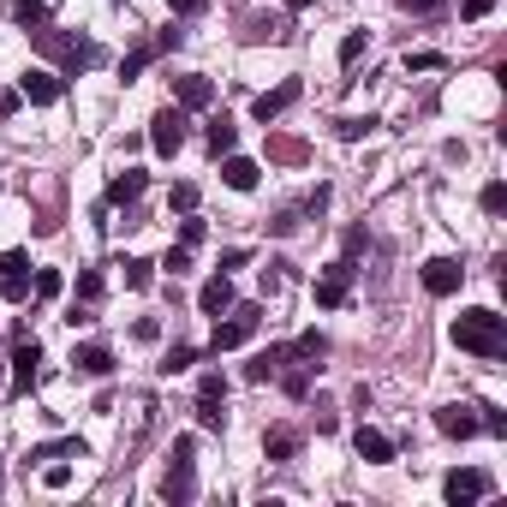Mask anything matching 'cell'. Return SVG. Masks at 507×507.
Returning a JSON list of instances; mask_svg holds the SVG:
<instances>
[{
	"instance_id": "obj_27",
	"label": "cell",
	"mask_w": 507,
	"mask_h": 507,
	"mask_svg": "<svg viewBox=\"0 0 507 507\" xmlns=\"http://www.w3.org/2000/svg\"><path fill=\"white\" fill-rule=\"evenodd\" d=\"M192 364H197V347H174L161 358V376H179V371H192Z\"/></svg>"
},
{
	"instance_id": "obj_49",
	"label": "cell",
	"mask_w": 507,
	"mask_h": 507,
	"mask_svg": "<svg viewBox=\"0 0 507 507\" xmlns=\"http://www.w3.org/2000/svg\"><path fill=\"white\" fill-rule=\"evenodd\" d=\"M0 371H6V358H0Z\"/></svg>"
},
{
	"instance_id": "obj_36",
	"label": "cell",
	"mask_w": 507,
	"mask_h": 507,
	"mask_svg": "<svg viewBox=\"0 0 507 507\" xmlns=\"http://www.w3.org/2000/svg\"><path fill=\"white\" fill-rule=\"evenodd\" d=\"M489 12H495V0H460V19H466V24L489 19Z\"/></svg>"
},
{
	"instance_id": "obj_46",
	"label": "cell",
	"mask_w": 507,
	"mask_h": 507,
	"mask_svg": "<svg viewBox=\"0 0 507 507\" xmlns=\"http://www.w3.org/2000/svg\"><path fill=\"white\" fill-rule=\"evenodd\" d=\"M305 209H311V215H323V209H329V185H316V192L305 197Z\"/></svg>"
},
{
	"instance_id": "obj_28",
	"label": "cell",
	"mask_w": 507,
	"mask_h": 507,
	"mask_svg": "<svg viewBox=\"0 0 507 507\" xmlns=\"http://www.w3.org/2000/svg\"><path fill=\"white\" fill-rule=\"evenodd\" d=\"M168 209H179V215H192V209H197V185H192V179H179L174 192H168Z\"/></svg>"
},
{
	"instance_id": "obj_14",
	"label": "cell",
	"mask_w": 507,
	"mask_h": 507,
	"mask_svg": "<svg viewBox=\"0 0 507 507\" xmlns=\"http://www.w3.org/2000/svg\"><path fill=\"white\" fill-rule=\"evenodd\" d=\"M143 185H150V179H143V168H126V174H114V179H108V203H102V209L137 203V197H143Z\"/></svg>"
},
{
	"instance_id": "obj_7",
	"label": "cell",
	"mask_w": 507,
	"mask_h": 507,
	"mask_svg": "<svg viewBox=\"0 0 507 507\" xmlns=\"http://www.w3.org/2000/svg\"><path fill=\"white\" fill-rule=\"evenodd\" d=\"M19 96L30 102V108H54V102L66 96V78H60V72H48V66H30V72L19 78Z\"/></svg>"
},
{
	"instance_id": "obj_24",
	"label": "cell",
	"mask_w": 507,
	"mask_h": 507,
	"mask_svg": "<svg viewBox=\"0 0 507 507\" xmlns=\"http://www.w3.org/2000/svg\"><path fill=\"white\" fill-rule=\"evenodd\" d=\"M119 269H126V287H132V293H143V287L156 281V263H143V257H126Z\"/></svg>"
},
{
	"instance_id": "obj_43",
	"label": "cell",
	"mask_w": 507,
	"mask_h": 507,
	"mask_svg": "<svg viewBox=\"0 0 507 507\" xmlns=\"http://www.w3.org/2000/svg\"><path fill=\"white\" fill-rule=\"evenodd\" d=\"M12 269H30V257L24 251H0V274H12Z\"/></svg>"
},
{
	"instance_id": "obj_18",
	"label": "cell",
	"mask_w": 507,
	"mask_h": 507,
	"mask_svg": "<svg viewBox=\"0 0 507 507\" xmlns=\"http://www.w3.org/2000/svg\"><path fill=\"white\" fill-rule=\"evenodd\" d=\"M257 174H263V168H257L251 156H227L221 161V179H227L233 192H257Z\"/></svg>"
},
{
	"instance_id": "obj_20",
	"label": "cell",
	"mask_w": 507,
	"mask_h": 507,
	"mask_svg": "<svg viewBox=\"0 0 507 507\" xmlns=\"http://www.w3.org/2000/svg\"><path fill=\"white\" fill-rule=\"evenodd\" d=\"M72 364H78L84 376H108V371H114V352L102 347V340H90V347H78V352H72Z\"/></svg>"
},
{
	"instance_id": "obj_15",
	"label": "cell",
	"mask_w": 507,
	"mask_h": 507,
	"mask_svg": "<svg viewBox=\"0 0 507 507\" xmlns=\"http://www.w3.org/2000/svg\"><path fill=\"white\" fill-rule=\"evenodd\" d=\"M436 429H442V436H454V442L478 436V406H442V412H436Z\"/></svg>"
},
{
	"instance_id": "obj_12",
	"label": "cell",
	"mask_w": 507,
	"mask_h": 507,
	"mask_svg": "<svg viewBox=\"0 0 507 507\" xmlns=\"http://www.w3.org/2000/svg\"><path fill=\"white\" fill-rule=\"evenodd\" d=\"M197 311H203V316H221V311H233V281H227V269L203 281V293H197Z\"/></svg>"
},
{
	"instance_id": "obj_4",
	"label": "cell",
	"mask_w": 507,
	"mask_h": 507,
	"mask_svg": "<svg viewBox=\"0 0 507 507\" xmlns=\"http://www.w3.org/2000/svg\"><path fill=\"white\" fill-rule=\"evenodd\" d=\"M185 126H192V119H185V108H161L156 119H150V143H156V156H179V150H185Z\"/></svg>"
},
{
	"instance_id": "obj_25",
	"label": "cell",
	"mask_w": 507,
	"mask_h": 507,
	"mask_svg": "<svg viewBox=\"0 0 507 507\" xmlns=\"http://www.w3.org/2000/svg\"><path fill=\"white\" fill-rule=\"evenodd\" d=\"M0 298H6V305H24V298H30V274H24V269L0 274Z\"/></svg>"
},
{
	"instance_id": "obj_10",
	"label": "cell",
	"mask_w": 507,
	"mask_h": 507,
	"mask_svg": "<svg viewBox=\"0 0 507 507\" xmlns=\"http://www.w3.org/2000/svg\"><path fill=\"white\" fill-rule=\"evenodd\" d=\"M293 102H298V78H287V84H274V90H263V96L251 102V114L269 126V119H281L287 108H293Z\"/></svg>"
},
{
	"instance_id": "obj_11",
	"label": "cell",
	"mask_w": 507,
	"mask_h": 507,
	"mask_svg": "<svg viewBox=\"0 0 507 507\" xmlns=\"http://www.w3.org/2000/svg\"><path fill=\"white\" fill-rule=\"evenodd\" d=\"M174 102L185 108V114H197V108H209L215 102V84L203 78V72H185V78H174Z\"/></svg>"
},
{
	"instance_id": "obj_13",
	"label": "cell",
	"mask_w": 507,
	"mask_h": 507,
	"mask_svg": "<svg viewBox=\"0 0 507 507\" xmlns=\"http://www.w3.org/2000/svg\"><path fill=\"white\" fill-rule=\"evenodd\" d=\"M352 448H358V460H364V466H388V460H394V442L382 436V429H371V424H358Z\"/></svg>"
},
{
	"instance_id": "obj_39",
	"label": "cell",
	"mask_w": 507,
	"mask_h": 507,
	"mask_svg": "<svg viewBox=\"0 0 507 507\" xmlns=\"http://www.w3.org/2000/svg\"><path fill=\"white\" fill-rule=\"evenodd\" d=\"M358 54H364V30H352V37L340 42V66H352V60H358Z\"/></svg>"
},
{
	"instance_id": "obj_22",
	"label": "cell",
	"mask_w": 507,
	"mask_h": 507,
	"mask_svg": "<svg viewBox=\"0 0 507 507\" xmlns=\"http://www.w3.org/2000/svg\"><path fill=\"white\" fill-rule=\"evenodd\" d=\"M197 424H203V429H221V424H227V400H215V394H197Z\"/></svg>"
},
{
	"instance_id": "obj_3",
	"label": "cell",
	"mask_w": 507,
	"mask_h": 507,
	"mask_svg": "<svg viewBox=\"0 0 507 507\" xmlns=\"http://www.w3.org/2000/svg\"><path fill=\"white\" fill-rule=\"evenodd\" d=\"M257 323H263V311H257V305H233V316H227V323H221V316H215L209 352H215V358H221V352L245 347V340H251V334H257Z\"/></svg>"
},
{
	"instance_id": "obj_44",
	"label": "cell",
	"mask_w": 507,
	"mask_h": 507,
	"mask_svg": "<svg viewBox=\"0 0 507 507\" xmlns=\"http://www.w3.org/2000/svg\"><path fill=\"white\" fill-rule=\"evenodd\" d=\"M197 394H215V400H227V382H221V376L209 371V376H203V382H197Z\"/></svg>"
},
{
	"instance_id": "obj_26",
	"label": "cell",
	"mask_w": 507,
	"mask_h": 507,
	"mask_svg": "<svg viewBox=\"0 0 507 507\" xmlns=\"http://www.w3.org/2000/svg\"><path fill=\"white\" fill-rule=\"evenodd\" d=\"M274 376H281V388L293 394V400H305V394H311V364H298V371H287V364H281Z\"/></svg>"
},
{
	"instance_id": "obj_5",
	"label": "cell",
	"mask_w": 507,
	"mask_h": 507,
	"mask_svg": "<svg viewBox=\"0 0 507 507\" xmlns=\"http://www.w3.org/2000/svg\"><path fill=\"white\" fill-rule=\"evenodd\" d=\"M192 454H197V442H192V436H179V442H174V466H168V484H161V495H168V502H192V495H197V484H192Z\"/></svg>"
},
{
	"instance_id": "obj_19",
	"label": "cell",
	"mask_w": 507,
	"mask_h": 507,
	"mask_svg": "<svg viewBox=\"0 0 507 507\" xmlns=\"http://www.w3.org/2000/svg\"><path fill=\"white\" fill-rule=\"evenodd\" d=\"M203 143H209V156H233V143H239V126L227 114H215L209 119V132H203Z\"/></svg>"
},
{
	"instance_id": "obj_38",
	"label": "cell",
	"mask_w": 507,
	"mask_h": 507,
	"mask_svg": "<svg viewBox=\"0 0 507 507\" xmlns=\"http://www.w3.org/2000/svg\"><path fill=\"white\" fill-rule=\"evenodd\" d=\"M281 287H287V263H269L263 269V293H281Z\"/></svg>"
},
{
	"instance_id": "obj_23",
	"label": "cell",
	"mask_w": 507,
	"mask_h": 507,
	"mask_svg": "<svg viewBox=\"0 0 507 507\" xmlns=\"http://www.w3.org/2000/svg\"><path fill=\"white\" fill-rule=\"evenodd\" d=\"M263 454H269V460H293L298 436H293V429H269V436H263Z\"/></svg>"
},
{
	"instance_id": "obj_17",
	"label": "cell",
	"mask_w": 507,
	"mask_h": 507,
	"mask_svg": "<svg viewBox=\"0 0 507 507\" xmlns=\"http://www.w3.org/2000/svg\"><path fill=\"white\" fill-rule=\"evenodd\" d=\"M37 376H42V347H37V340H19V352H12V382L30 388Z\"/></svg>"
},
{
	"instance_id": "obj_30",
	"label": "cell",
	"mask_w": 507,
	"mask_h": 507,
	"mask_svg": "<svg viewBox=\"0 0 507 507\" xmlns=\"http://www.w3.org/2000/svg\"><path fill=\"white\" fill-rule=\"evenodd\" d=\"M150 60H156V48H132V54L119 60V78L132 84V78H137V72H143V66H150Z\"/></svg>"
},
{
	"instance_id": "obj_40",
	"label": "cell",
	"mask_w": 507,
	"mask_h": 507,
	"mask_svg": "<svg viewBox=\"0 0 507 507\" xmlns=\"http://www.w3.org/2000/svg\"><path fill=\"white\" fill-rule=\"evenodd\" d=\"M436 66H442V54H429V48L424 54H406V72H436Z\"/></svg>"
},
{
	"instance_id": "obj_29",
	"label": "cell",
	"mask_w": 507,
	"mask_h": 507,
	"mask_svg": "<svg viewBox=\"0 0 507 507\" xmlns=\"http://www.w3.org/2000/svg\"><path fill=\"white\" fill-rule=\"evenodd\" d=\"M30 287H37V298H60L66 274H60V269H37V281H30Z\"/></svg>"
},
{
	"instance_id": "obj_1",
	"label": "cell",
	"mask_w": 507,
	"mask_h": 507,
	"mask_svg": "<svg viewBox=\"0 0 507 507\" xmlns=\"http://www.w3.org/2000/svg\"><path fill=\"white\" fill-rule=\"evenodd\" d=\"M454 347L471 352V358H502L507 352V316H495L489 305L454 316Z\"/></svg>"
},
{
	"instance_id": "obj_33",
	"label": "cell",
	"mask_w": 507,
	"mask_h": 507,
	"mask_svg": "<svg viewBox=\"0 0 507 507\" xmlns=\"http://www.w3.org/2000/svg\"><path fill=\"white\" fill-rule=\"evenodd\" d=\"M507 209V185H502V179H489V185H484V215H502Z\"/></svg>"
},
{
	"instance_id": "obj_35",
	"label": "cell",
	"mask_w": 507,
	"mask_h": 507,
	"mask_svg": "<svg viewBox=\"0 0 507 507\" xmlns=\"http://www.w3.org/2000/svg\"><path fill=\"white\" fill-rule=\"evenodd\" d=\"M78 298H84V305H96V298H102V274H96V269L78 274Z\"/></svg>"
},
{
	"instance_id": "obj_6",
	"label": "cell",
	"mask_w": 507,
	"mask_h": 507,
	"mask_svg": "<svg viewBox=\"0 0 507 507\" xmlns=\"http://www.w3.org/2000/svg\"><path fill=\"white\" fill-rule=\"evenodd\" d=\"M489 489H495V478H489V471H448V478H442V495H448L454 507H471V502H484Z\"/></svg>"
},
{
	"instance_id": "obj_16",
	"label": "cell",
	"mask_w": 507,
	"mask_h": 507,
	"mask_svg": "<svg viewBox=\"0 0 507 507\" xmlns=\"http://www.w3.org/2000/svg\"><path fill=\"white\" fill-rule=\"evenodd\" d=\"M293 358H298L293 347H269V352H257L251 364H245V382H269V376L281 371V364H293Z\"/></svg>"
},
{
	"instance_id": "obj_45",
	"label": "cell",
	"mask_w": 507,
	"mask_h": 507,
	"mask_svg": "<svg viewBox=\"0 0 507 507\" xmlns=\"http://www.w3.org/2000/svg\"><path fill=\"white\" fill-rule=\"evenodd\" d=\"M442 6H448V0H406V12H424V19H436Z\"/></svg>"
},
{
	"instance_id": "obj_32",
	"label": "cell",
	"mask_w": 507,
	"mask_h": 507,
	"mask_svg": "<svg viewBox=\"0 0 507 507\" xmlns=\"http://www.w3.org/2000/svg\"><path fill=\"white\" fill-rule=\"evenodd\" d=\"M293 352H298V358H323V352H329V340H323V334H298V340H293Z\"/></svg>"
},
{
	"instance_id": "obj_34",
	"label": "cell",
	"mask_w": 507,
	"mask_h": 507,
	"mask_svg": "<svg viewBox=\"0 0 507 507\" xmlns=\"http://www.w3.org/2000/svg\"><path fill=\"white\" fill-rule=\"evenodd\" d=\"M371 126H376V119H358V114H352V119H334V132L347 137V143H358V137L371 132Z\"/></svg>"
},
{
	"instance_id": "obj_8",
	"label": "cell",
	"mask_w": 507,
	"mask_h": 507,
	"mask_svg": "<svg viewBox=\"0 0 507 507\" xmlns=\"http://www.w3.org/2000/svg\"><path fill=\"white\" fill-rule=\"evenodd\" d=\"M352 257H340V263H334V269H323L316 274V305H323V311H334V305H347V293H352Z\"/></svg>"
},
{
	"instance_id": "obj_47",
	"label": "cell",
	"mask_w": 507,
	"mask_h": 507,
	"mask_svg": "<svg viewBox=\"0 0 507 507\" xmlns=\"http://www.w3.org/2000/svg\"><path fill=\"white\" fill-rule=\"evenodd\" d=\"M364 245H371V239H364V227H347V257H358Z\"/></svg>"
},
{
	"instance_id": "obj_48",
	"label": "cell",
	"mask_w": 507,
	"mask_h": 507,
	"mask_svg": "<svg viewBox=\"0 0 507 507\" xmlns=\"http://www.w3.org/2000/svg\"><path fill=\"white\" fill-rule=\"evenodd\" d=\"M287 6H293V12H305V6H316V0H287Z\"/></svg>"
},
{
	"instance_id": "obj_42",
	"label": "cell",
	"mask_w": 507,
	"mask_h": 507,
	"mask_svg": "<svg viewBox=\"0 0 507 507\" xmlns=\"http://www.w3.org/2000/svg\"><path fill=\"white\" fill-rule=\"evenodd\" d=\"M42 484H48V489H66V484H72V466H48V471H42Z\"/></svg>"
},
{
	"instance_id": "obj_41",
	"label": "cell",
	"mask_w": 507,
	"mask_h": 507,
	"mask_svg": "<svg viewBox=\"0 0 507 507\" xmlns=\"http://www.w3.org/2000/svg\"><path fill=\"white\" fill-rule=\"evenodd\" d=\"M209 12V0H174V19H203Z\"/></svg>"
},
{
	"instance_id": "obj_37",
	"label": "cell",
	"mask_w": 507,
	"mask_h": 507,
	"mask_svg": "<svg viewBox=\"0 0 507 507\" xmlns=\"http://www.w3.org/2000/svg\"><path fill=\"white\" fill-rule=\"evenodd\" d=\"M161 269H174V274H185V269H192V245H174V251L161 257Z\"/></svg>"
},
{
	"instance_id": "obj_21",
	"label": "cell",
	"mask_w": 507,
	"mask_h": 507,
	"mask_svg": "<svg viewBox=\"0 0 507 507\" xmlns=\"http://www.w3.org/2000/svg\"><path fill=\"white\" fill-rule=\"evenodd\" d=\"M6 12H12V24H24V30H42V24H48V6H42V0H12Z\"/></svg>"
},
{
	"instance_id": "obj_2",
	"label": "cell",
	"mask_w": 507,
	"mask_h": 507,
	"mask_svg": "<svg viewBox=\"0 0 507 507\" xmlns=\"http://www.w3.org/2000/svg\"><path fill=\"white\" fill-rule=\"evenodd\" d=\"M37 48H42L48 60H60L66 72H84V66H96V60H102V48H96V42L66 37V30H48V24L37 30Z\"/></svg>"
},
{
	"instance_id": "obj_31",
	"label": "cell",
	"mask_w": 507,
	"mask_h": 507,
	"mask_svg": "<svg viewBox=\"0 0 507 507\" xmlns=\"http://www.w3.org/2000/svg\"><path fill=\"white\" fill-rule=\"evenodd\" d=\"M203 239H209V227H203V221H197V215H185V221H179V245H203Z\"/></svg>"
},
{
	"instance_id": "obj_9",
	"label": "cell",
	"mask_w": 507,
	"mask_h": 507,
	"mask_svg": "<svg viewBox=\"0 0 507 507\" xmlns=\"http://www.w3.org/2000/svg\"><path fill=\"white\" fill-rule=\"evenodd\" d=\"M460 281H466V269H460L454 257H429V263H424V293H429V298L460 293Z\"/></svg>"
}]
</instances>
